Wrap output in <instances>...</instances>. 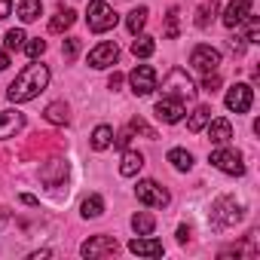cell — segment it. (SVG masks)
<instances>
[{"label": "cell", "mask_w": 260, "mask_h": 260, "mask_svg": "<svg viewBox=\"0 0 260 260\" xmlns=\"http://www.w3.org/2000/svg\"><path fill=\"white\" fill-rule=\"evenodd\" d=\"M86 22H89V31L104 34V31H110V28L119 22V16L113 13V7H110V4H104V0H89Z\"/></svg>", "instance_id": "4"}, {"label": "cell", "mask_w": 260, "mask_h": 260, "mask_svg": "<svg viewBox=\"0 0 260 260\" xmlns=\"http://www.w3.org/2000/svg\"><path fill=\"white\" fill-rule=\"evenodd\" d=\"M223 104H226V110H233V113H248L251 104H254V89H251L248 83H236L233 89H226Z\"/></svg>", "instance_id": "8"}, {"label": "cell", "mask_w": 260, "mask_h": 260, "mask_svg": "<svg viewBox=\"0 0 260 260\" xmlns=\"http://www.w3.org/2000/svg\"><path fill=\"white\" fill-rule=\"evenodd\" d=\"M141 169H144V153H138V150H125L122 153V159H119V175L122 178H135Z\"/></svg>", "instance_id": "18"}, {"label": "cell", "mask_w": 260, "mask_h": 260, "mask_svg": "<svg viewBox=\"0 0 260 260\" xmlns=\"http://www.w3.org/2000/svg\"><path fill=\"white\" fill-rule=\"evenodd\" d=\"M80 214H83L86 220H92V217H101V214H104V199H101L98 193L86 196V199H83V205H80Z\"/></svg>", "instance_id": "22"}, {"label": "cell", "mask_w": 260, "mask_h": 260, "mask_svg": "<svg viewBox=\"0 0 260 260\" xmlns=\"http://www.w3.org/2000/svg\"><path fill=\"white\" fill-rule=\"evenodd\" d=\"M211 104H199L196 110H193V116L187 119V128H190V132H202V128L208 125V119H211Z\"/></svg>", "instance_id": "21"}, {"label": "cell", "mask_w": 260, "mask_h": 260, "mask_svg": "<svg viewBox=\"0 0 260 260\" xmlns=\"http://www.w3.org/2000/svg\"><path fill=\"white\" fill-rule=\"evenodd\" d=\"M211 166L217 169V172H223V175H245V162H242V153L239 150H233V147H226V144H220L217 150H211Z\"/></svg>", "instance_id": "5"}, {"label": "cell", "mask_w": 260, "mask_h": 260, "mask_svg": "<svg viewBox=\"0 0 260 260\" xmlns=\"http://www.w3.org/2000/svg\"><path fill=\"white\" fill-rule=\"evenodd\" d=\"M169 162H172L178 172H190V169H193V156H190L187 150H181V147L169 150Z\"/></svg>", "instance_id": "28"}, {"label": "cell", "mask_w": 260, "mask_h": 260, "mask_svg": "<svg viewBox=\"0 0 260 260\" xmlns=\"http://www.w3.org/2000/svg\"><path fill=\"white\" fill-rule=\"evenodd\" d=\"M153 113L162 119V122H181L184 119V101H178V98H169V95H162L159 101H156V107H153Z\"/></svg>", "instance_id": "13"}, {"label": "cell", "mask_w": 260, "mask_h": 260, "mask_svg": "<svg viewBox=\"0 0 260 260\" xmlns=\"http://www.w3.org/2000/svg\"><path fill=\"white\" fill-rule=\"evenodd\" d=\"M187 239H190V230H187V226H178V242L187 245Z\"/></svg>", "instance_id": "41"}, {"label": "cell", "mask_w": 260, "mask_h": 260, "mask_svg": "<svg viewBox=\"0 0 260 260\" xmlns=\"http://www.w3.org/2000/svg\"><path fill=\"white\" fill-rule=\"evenodd\" d=\"M251 7H254V0H230V7L223 13V25L226 28H239L251 16Z\"/></svg>", "instance_id": "14"}, {"label": "cell", "mask_w": 260, "mask_h": 260, "mask_svg": "<svg viewBox=\"0 0 260 260\" xmlns=\"http://www.w3.org/2000/svg\"><path fill=\"white\" fill-rule=\"evenodd\" d=\"M153 49H156L153 37L135 34V40H132V55H135V58H150V55H153Z\"/></svg>", "instance_id": "25"}, {"label": "cell", "mask_w": 260, "mask_h": 260, "mask_svg": "<svg viewBox=\"0 0 260 260\" xmlns=\"http://www.w3.org/2000/svg\"><path fill=\"white\" fill-rule=\"evenodd\" d=\"M214 16H217V4H214V0H208V4H202V7L196 10V28H208Z\"/></svg>", "instance_id": "29"}, {"label": "cell", "mask_w": 260, "mask_h": 260, "mask_svg": "<svg viewBox=\"0 0 260 260\" xmlns=\"http://www.w3.org/2000/svg\"><path fill=\"white\" fill-rule=\"evenodd\" d=\"M19 199H22V202H25V205H40V202H37V196H31V193H22V196H19Z\"/></svg>", "instance_id": "43"}, {"label": "cell", "mask_w": 260, "mask_h": 260, "mask_svg": "<svg viewBox=\"0 0 260 260\" xmlns=\"http://www.w3.org/2000/svg\"><path fill=\"white\" fill-rule=\"evenodd\" d=\"M132 230H135L138 236H150V233L156 230V220H153L150 214L138 211V214H132Z\"/></svg>", "instance_id": "27"}, {"label": "cell", "mask_w": 260, "mask_h": 260, "mask_svg": "<svg viewBox=\"0 0 260 260\" xmlns=\"http://www.w3.org/2000/svg\"><path fill=\"white\" fill-rule=\"evenodd\" d=\"M46 86H49V68L40 64V61H34V64H28V68L10 83L7 98H10L13 104H25V101H34Z\"/></svg>", "instance_id": "1"}, {"label": "cell", "mask_w": 260, "mask_h": 260, "mask_svg": "<svg viewBox=\"0 0 260 260\" xmlns=\"http://www.w3.org/2000/svg\"><path fill=\"white\" fill-rule=\"evenodd\" d=\"M245 22H248L245 25V43H260V22H257V16H248Z\"/></svg>", "instance_id": "33"}, {"label": "cell", "mask_w": 260, "mask_h": 260, "mask_svg": "<svg viewBox=\"0 0 260 260\" xmlns=\"http://www.w3.org/2000/svg\"><path fill=\"white\" fill-rule=\"evenodd\" d=\"M190 64H193L199 74H214V71L220 68V52H217L214 46L199 43V46H193V52H190Z\"/></svg>", "instance_id": "7"}, {"label": "cell", "mask_w": 260, "mask_h": 260, "mask_svg": "<svg viewBox=\"0 0 260 260\" xmlns=\"http://www.w3.org/2000/svg\"><path fill=\"white\" fill-rule=\"evenodd\" d=\"M10 13H13V0H0V22H4Z\"/></svg>", "instance_id": "38"}, {"label": "cell", "mask_w": 260, "mask_h": 260, "mask_svg": "<svg viewBox=\"0 0 260 260\" xmlns=\"http://www.w3.org/2000/svg\"><path fill=\"white\" fill-rule=\"evenodd\" d=\"M128 86H132V92H135L138 98L150 95V92L156 89V71H153L150 64H138L132 74H128Z\"/></svg>", "instance_id": "10"}, {"label": "cell", "mask_w": 260, "mask_h": 260, "mask_svg": "<svg viewBox=\"0 0 260 260\" xmlns=\"http://www.w3.org/2000/svg\"><path fill=\"white\" fill-rule=\"evenodd\" d=\"M128 132H138V135H144V138H150V141L156 138V128H150V125H147L141 116H135L132 122H128Z\"/></svg>", "instance_id": "32"}, {"label": "cell", "mask_w": 260, "mask_h": 260, "mask_svg": "<svg viewBox=\"0 0 260 260\" xmlns=\"http://www.w3.org/2000/svg\"><path fill=\"white\" fill-rule=\"evenodd\" d=\"M22 49H25V52H28L31 58H40V55L46 52V40H40V37H34V40H28V43H25Z\"/></svg>", "instance_id": "34"}, {"label": "cell", "mask_w": 260, "mask_h": 260, "mask_svg": "<svg viewBox=\"0 0 260 260\" xmlns=\"http://www.w3.org/2000/svg\"><path fill=\"white\" fill-rule=\"evenodd\" d=\"M169 40H178V34H181V16H178V7H172L169 13H166V31H162Z\"/></svg>", "instance_id": "30"}, {"label": "cell", "mask_w": 260, "mask_h": 260, "mask_svg": "<svg viewBox=\"0 0 260 260\" xmlns=\"http://www.w3.org/2000/svg\"><path fill=\"white\" fill-rule=\"evenodd\" d=\"M202 89H205L208 95H214V92L220 89V77H217V71H214V74H205V80H202Z\"/></svg>", "instance_id": "35"}, {"label": "cell", "mask_w": 260, "mask_h": 260, "mask_svg": "<svg viewBox=\"0 0 260 260\" xmlns=\"http://www.w3.org/2000/svg\"><path fill=\"white\" fill-rule=\"evenodd\" d=\"M128 141H132V132H128V128H125V132H119V135H113V144L122 147V150L128 147Z\"/></svg>", "instance_id": "37"}, {"label": "cell", "mask_w": 260, "mask_h": 260, "mask_svg": "<svg viewBox=\"0 0 260 260\" xmlns=\"http://www.w3.org/2000/svg\"><path fill=\"white\" fill-rule=\"evenodd\" d=\"M43 116H46V122H52V125H68V122H71V107H68L64 101H52V104H46Z\"/></svg>", "instance_id": "19"}, {"label": "cell", "mask_w": 260, "mask_h": 260, "mask_svg": "<svg viewBox=\"0 0 260 260\" xmlns=\"http://www.w3.org/2000/svg\"><path fill=\"white\" fill-rule=\"evenodd\" d=\"M147 16H150V10H147V7H138V10L128 13V19H125L128 34H141V31H144V25H147Z\"/></svg>", "instance_id": "23"}, {"label": "cell", "mask_w": 260, "mask_h": 260, "mask_svg": "<svg viewBox=\"0 0 260 260\" xmlns=\"http://www.w3.org/2000/svg\"><path fill=\"white\" fill-rule=\"evenodd\" d=\"M49 254H52V251H46V248H43V251H34V254H31V260H40V257H49Z\"/></svg>", "instance_id": "44"}, {"label": "cell", "mask_w": 260, "mask_h": 260, "mask_svg": "<svg viewBox=\"0 0 260 260\" xmlns=\"http://www.w3.org/2000/svg\"><path fill=\"white\" fill-rule=\"evenodd\" d=\"M196 86H193V80L187 77V71L184 68H172L169 74H166V80H162V95H169V98H178V101H193L196 98Z\"/></svg>", "instance_id": "3"}, {"label": "cell", "mask_w": 260, "mask_h": 260, "mask_svg": "<svg viewBox=\"0 0 260 260\" xmlns=\"http://www.w3.org/2000/svg\"><path fill=\"white\" fill-rule=\"evenodd\" d=\"M116 251H119V242H116L113 236H92V239H86V242L80 245V254L89 257V260H95V257H110V254H116Z\"/></svg>", "instance_id": "9"}, {"label": "cell", "mask_w": 260, "mask_h": 260, "mask_svg": "<svg viewBox=\"0 0 260 260\" xmlns=\"http://www.w3.org/2000/svg\"><path fill=\"white\" fill-rule=\"evenodd\" d=\"M208 138H211V144H230V138H233V125H230V119H223V116H217V119H208Z\"/></svg>", "instance_id": "17"}, {"label": "cell", "mask_w": 260, "mask_h": 260, "mask_svg": "<svg viewBox=\"0 0 260 260\" xmlns=\"http://www.w3.org/2000/svg\"><path fill=\"white\" fill-rule=\"evenodd\" d=\"M128 251L132 254H138V257H162V242H156V239H150V236H138V239H132L128 242Z\"/></svg>", "instance_id": "16"}, {"label": "cell", "mask_w": 260, "mask_h": 260, "mask_svg": "<svg viewBox=\"0 0 260 260\" xmlns=\"http://www.w3.org/2000/svg\"><path fill=\"white\" fill-rule=\"evenodd\" d=\"M61 52H64V58H68V61H71V58H77V52H80V40L68 37V40H64V46H61Z\"/></svg>", "instance_id": "36"}, {"label": "cell", "mask_w": 260, "mask_h": 260, "mask_svg": "<svg viewBox=\"0 0 260 260\" xmlns=\"http://www.w3.org/2000/svg\"><path fill=\"white\" fill-rule=\"evenodd\" d=\"M242 217H245V208H242V202H236L233 196H220V199H214L211 214H208V220H211L214 230H230V226H236Z\"/></svg>", "instance_id": "2"}, {"label": "cell", "mask_w": 260, "mask_h": 260, "mask_svg": "<svg viewBox=\"0 0 260 260\" xmlns=\"http://www.w3.org/2000/svg\"><path fill=\"white\" fill-rule=\"evenodd\" d=\"M25 40H28V37H25V31H22V28H13V31H7V40H4V43H7V49H10V52H16V49H22V46H25Z\"/></svg>", "instance_id": "31"}, {"label": "cell", "mask_w": 260, "mask_h": 260, "mask_svg": "<svg viewBox=\"0 0 260 260\" xmlns=\"http://www.w3.org/2000/svg\"><path fill=\"white\" fill-rule=\"evenodd\" d=\"M230 46H233V52H236V55H242V52H245V37H236V40H230Z\"/></svg>", "instance_id": "39"}, {"label": "cell", "mask_w": 260, "mask_h": 260, "mask_svg": "<svg viewBox=\"0 0 260 260\" xmlns=\"http://www.w3.org/2000/svg\"><path fill=\"white\" fill-rule=\"evenodd\" d=\"M135 196H138V202H141V205H147V208H166V205L172 202L169 190H166V187H159V184H156V181H150V178L138 181Z\"/></svg>", "instance_id": "6"}, {"label": "cell", "mask_w": 260, "mask_h": 260, "mask_svg": "<svg viewBox=\"0 0 260 260\" xmlns=\"http://www.w3.org/2000/svg\"><path fill=\"white\" fill-rule=\"evenodd\" d=\"M68 175H71L68 159H49V162L40 169V181H43L46 187H61V184H68Z\"/></svg>", "instance_id": "12"}, {"label": "cell", "mask_w": 260, "mask_h": 260, "mask_svg": "<svg viewBox=\"0 0 260 260\" xmlns=\"http://www.w3.org/2000/svg\"><path fill=\"white\" fill-rule=\"evenodd\" d=\"M22 128H25V113H19V110H4L0 113V141L19 135Z\"/></svg>", "instance_id": "15"}, {"label": "cell", "mask_w": 260, "mask_h": 260, "mask_svg": "<svg viewBox=\"0 0 260 260\" xmlns=\"http://www.w3.org/2000/svg\"><path fill=\"white\" fill-rule=\"evenodd\" d=\"M7 68H10V52L0 49V71H7Z\"/></svg>", "instance_id": "42"}, {"label": "cell", "mask_w": 260, "mask_h": 260, "mask_svg": "<svg viewBox=\"0 0 260 260\" xmlns=\"http://www.w3.org/2000/svg\"><path fill=\"white\" fill-rule=\"evenodd\" d=\"M107 86H110V89H119V86H122V74H116V71H113V74H110V80H107Z\"/></svg>", "instance_id": "40"}, {"label": "cell", "mask_w": 260, "mask_h": 260, "mask_svg": "<svg viewBox=\"0 0 260 260\" xmlns=\"http://www.w3.org/2000/svg\"><path fill=\"white\" fill-rule=\"evenodd\" d=\"M110 144H113V128L104 125V122L95 125V132H92V147H95V150H107Z\"/></svg>", "instance_id": "24"}, {"label": "cell", "mask_w": 260, "mask_h": 260, "mask_svg": "<svg viewBox=\"0 0 260 260\" xmlns=\"http://www.w3.org/2000/svg\"><path fill=\"white\" fill-rule=\"evenodd\" d=\"M40 13H43V4H40V0H22V4H19V19H22L25 25H28V22H37Z\"/></svg>", "instance_id": "26"}, {"label": "cell", "mask_w": 260, "mask_h": 260, "mask_svg": "<svg viewBox=\"0 0 260 260\" xmlns=\"http://www.w3.org/2000/svg\"><path fill=\"white\" fill-rule=\"evenodd\" d=\"M116 58H119V46H116V43H110V40H104V43H98V46L89 52V68L104 71V68H113V64H116Z\"/></svg>", "instance_id": "11"}, {"label": "cell", "mask_w": 260, "mask_h": 260, "mask_svg": "<svg viewBox=\"0 0 260 260\" xmlns=\"http://www.w3.org/2000/svg\"><path fill=\"white\" fill-rule=\"evenodd\" d=\"M74 22H77V13H74L71 7H61V10L52 16V22H49V31H52V34H64V31H68Z\"/></svg>", "instance_id": "20"}]
</instances>
